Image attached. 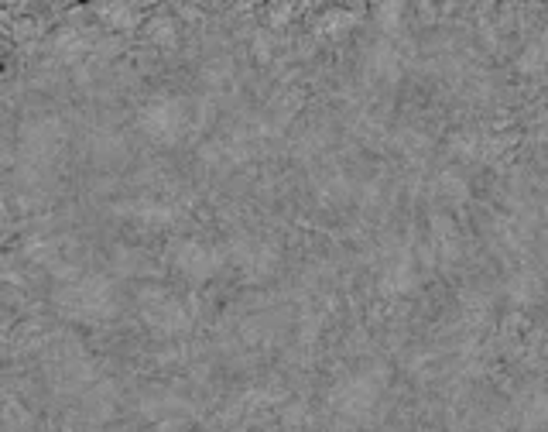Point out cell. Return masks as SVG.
Here are the masks:
<instances>
[{"label": "cell", "instance_id": "obj_7", "mask_svg": "<svg viewBox=\"0 0 548 432\" xmlns=\"http://www.w3.org/2000/svg\"><path fill=\"white\" fill-rule=\"evenodd\" d=\"M411 288H415V264H411L408 254H394L381 271V292L405 295Z\"/></svg>", "mask_w": 548, "mask_h": 432}, {"label": "cell", "instance_id": "obj_11", "mask_svg": "<svg viewBox=\"0 0 548 432\" xmlns=\"http://www.w3.org/2000/svg\"><path fill=\"white\" fill-rule=\"evenodd\" d=\"M439 192H442V196H449V199H463V196H466V186L456 179L453 172H446V175L439 179Z\"/></svg>", "mask_w": 548, "mask_h": 432}, {"label": "cell", "instance_id": "obj_6", "mask_svg": "<svg viewBox=\"0 0 548 432\" xmlns=\"http://www.w3.org/2000/svg\"><path fill=\"white\" fill-rule=\"evenodd\" d=\"M233 261L240 264V271L251 278H264L268 271L278 264V251L268 244H261V240H237L233 244Z\"/></svg>", "mask_w": 548, "mask_h": 432}, {"label": "cell", "instance_id": "obj_10", "mask_svg": "<svg viewBox=\"0 0 548 432\" xmlns=\"http://www.w3.org/2000/svg\"><path fill=\"white\" fill-rule=\"evenodd\" d=\"M535 292H538V282L531 275L525 278H514L511 282V295L514 299H521V302H528V299H535Z\"/></svg>", "mask_w": 548, "mask_h": 432}, {"label": "cell", "instance_id": "obj_2", "mask_svg": "<svg viewBox=\"0 0 548 432\" xmlns=\"http://www.w3.org/2000/svg\"><path fill=\"white\" fill-rule=\"evenodd\" d=\"M192 124L189 103L179 96H155L141 107L137 114V127L148 134L155 144H179Z\"/></svg>", "mask_w": 548, "mask_h": 432}, {"label": "cell", "instance_id": "obj_3", "mask_svg": "<svg viewBox=\"0 0 548 432\" xmlns=\"http://www.w3.org/2000/svg\"><path fill=\"white\" fill-rule=\"evenodd\" d=\"M384 391V374L381 371H367V374H353V378L340 381L329 395V405L336 408V415L350 422H360L370 415V408L377 405Z\"/></svg>", "mask_w": 548, "mask_h": 432}, {"label": "cell", "instance_id": "obj_5", "mask_svg": "<svg viewBox=\"0 0 548 432\" xmlns=\"http://www.w3.org/2000/svg\"><path fill=\"white\" fill-rule=\"evenodd\" d=\"M144 319L155 333H182L192 326V312L185 302L179 299H168V295H158L155 302L144 306Z\"/></svg>", "mask_w": 548, "mask_h": 432}, {"label": "cell", "instance_id": "obj_9", "mask_svg": "<svg viewBox=\"0 0 548 432\" xmlns=\"http://www.w3.org/2000/svg\"><path fill=\"white\" fill-rule=\"evenodd\" d=\"M127 213L134 216L137 223H148V227H168L175 220V210L168 203H155V199H141V203H131Z\"/></svg>", "mask_w": 548, "mask_h": 432}, {"label": "cell", "instance_id": "obj_1", "mask_svg": "<svg viewBox=\"0 0 548 432\" xmlns=\"http://www.w3.org/2000/svg\"><path fill=\"white\" fill-rule=\"evenodd\" d=\"M59 309L72 319H86V323H103L117 312L114 285L100 275H86L69 282L59 292Z\"/></svg>", "mask_w": 548, "mask_h": 432}, {"label": "cell", "instance_id": "obj_4", "mask_svg": "<svg viewBox=\"0 0 548 432\" xmlns=\"http://www.w3.org/2000/svg\"><path fill=\"white\" fill-rule=\"evenodd\" d=\"M172 264L189 282H209V278L220 271L223 254L216 251V247L203 244V240H179L172 251Z\"/></svg>", "mask_w": 548, "mask_h": 432}, {"label": "cell", "instance_id": "obj_8", "mask_svg": "<svg viewBox=\"0 0 548 432\" xmlns=\"http://www.w3.org/2000/svg\"><path fill=\"white\" fill-rule=\"evenodd\" d=\"M518 422L525 429H545L548 426V391H531L525 402L518 405Z\"/></svg>", "mask_w": 548, "mask_h": 432}]
</instances>
